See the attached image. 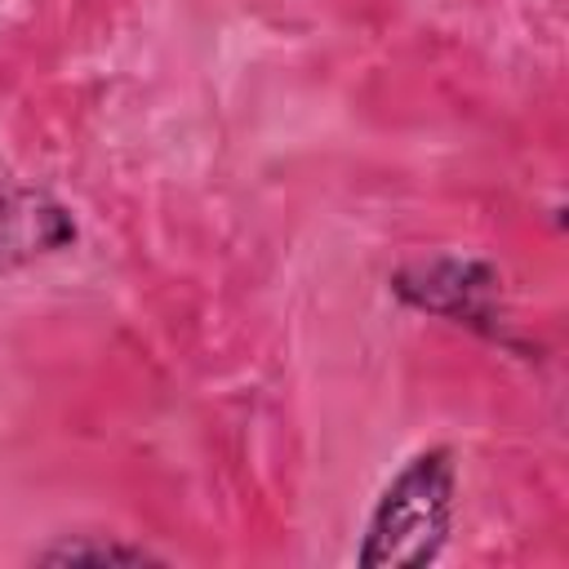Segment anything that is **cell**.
Returning a JSON list of instances; mask_svg holds the SVG:
<instances>
[{
  "instance_id": "1",
  "label": "cell",
  "mask_w": 569,
  "mask_h": 569,
  "mask_svg": "<svg viewBox=\"0 0 569 569\" xmlns=\"http://www.w3.org/2000/svg\"><path fill=\"white\" fill-rule=\"evenodd\" d=\"M453 520V462L449 449L418 453L378 498L360 565H427Z\"/></svg>"
},
{
  "instance_id": "3",
  "label": "cell",
  "mask_w": 569,
  "mask_h": 569,
  "mask_svg": "<svg viewBox=\"0 0 569 569\" xmlns=\"http://www.w3.org/2000/svg\"><path fill=\"white\" fill-rule=\"evenodd\" d=\"M40 560H147L142 547H120V542H62L40 551Z\"/></svg>"
},
{
  "instance_id": "2",
  "label": "cell",
  "mask_w": 569,
  "mask_h": 569,
  "mask_svg": "<svg viewBox=\"0 0 569 569\" xmlns=\"http://www.w3.org/2000/svg\"><path fill=\"white\" fill-rule=\"evenodd\" d=\"M71 240H76V222L53 196L36 187L0 182V271L58 253Z\"/></svg>"
}]
</instances>
